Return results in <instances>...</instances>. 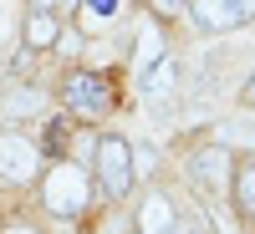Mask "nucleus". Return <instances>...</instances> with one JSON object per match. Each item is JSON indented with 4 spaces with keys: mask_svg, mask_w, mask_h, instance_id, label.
Returning <instances> with one entry per match:
<instances>
[{
    "mask_svg": "<svg viewBox=\"0 0 255 234\" xmlns=\"http://www.w3.org/2000/svg\"><path fill=\"white\" fill-rule=\"evenodd\" d=\"M46 112V92L31 87V81H15V87H5V97H0V127H15L26 117H41Z\"/></svg>",
    "mask_w": 255,
    "mask_h": 234,
    "instance_id": "6",
    "label": "nucleus"
},
{
    "mask_svg": "<svg viewBox=\"0 0 255 234\" xmlns=\"http://www.w3.org/2000/svg\"><path fill=\"white\" fill-rule=\"evenodd\" d=\"M179 77H184V67H179V56H158L153 67H148L143 77H138V92L148 97V102H163V97H174L179 92Z\"/></svg>",
    "mask_w": 255,
    "mask_h": 234,
    "instance_id": "8",
    "label": "nucleus"
},
{
    "mask_svg": "<svg viewBox=\"0 0 255 234\" xmlns=\"http://www.w3.org/2000/svg\"><path fill=\"white\" fill-rule=\"evenodd\" d=\"M240 10H245V15H255V0H240Z\"/></svg>",
    "mask_w": 255,
    "mask_h": 234,
    "instance_id": "19",
    "label": "nucleus"
},
{
    "mask_svg": "<svg viewBox=\"0 0 255 234\" xmlns=\"http://www.w3.org/2000/svg\"><path fill=\"white\" fill-rule=\"evenodd\" d=\"M36 173H41V148L31 138H20L15 127H0V178L26 188L36 183Z\"/></svg>",
    "mask_w": 255,
    "mask_h": 234,
    "instance_id": "4",
    "label": "nucleus"
},
{
    "mask_svg": "<svg viewBox=\"0 0 255 234\" xmlns=\"http://www.w3.org/2000/svg\"><path fill=\"white\" fill-rule=\"evenodd\" d=\"M61 102H67L72 112H82V117H102L113 107V87L97 72H77V77H67V87H61Z\"/></svg>",
    "mask_w": 255,
    "mask_h": 234,
    "instance_id": "5",
    "label": "nucleus"
},
{
    "mask_svg": "<svg viewBox=\"0 0 255 234\" xmlns=\"http://www.w3.org/2000/svg\"><path fill=\"white\" fill-rule=\"evenodd\" d=\"M0 234H41V229H36V224H20V219H10V224L0 229Z\"/></svg>",
    "mask_w": 255,
    "mask_h": 234,
    "instance_id": "17",
    "label": "nucleus"
},
{
    "mask_svg": "<svg viewBox=\"0 0 255 234\" xmlns=\"http://www.w3.org/2000/svg\"><path fill=\"white\" fill-rule=\"evenodd\" d=\"M240 102H245V107H255V72H250V81L240 87Z\"/></svg>",
    "mask_w": 255,
    "mask_h": 234,
    "instance_id": "18",
    "label": "nucleus"
},
{
    "mask_svg": "<svg viewBox=\"0 0 255 234\" xmlns=\"http://www.w3.org/2000/svg\"><path fill=\"white\" fill-rule=\"evenodd\" d=\"M189 178H194L209 199H225L230 194V178H235V153L230 143H204L189 153Z\"/></svg>",
    "mask_w": 255,
    "mask_h": 234,
    "instance_id": "3",
    "label": "nucleus"
},
{
    "mask_svg": "<svg viewBox=\"0 0 255 234\" xmlns=\"http://www.w3.org/2000/svg\"><path fill=\"white\" fill-rule=\"evenodd\" d=\"M133 173H158V153H153V148H133Z\"/></svg>",
    "mask_w": 255,
    "mask_h": 234,
    "instance_id": "15",
    "label": "nucleus"
},
{
    "mask_svg": "<svg viewBox=\"0 0 255 234\" xmlns=\"http://www.w3.org/2000/svg\"><path fill=\"white\" fill-rule=\"evenodd\" d=\"M148 5H153V15L174 20V15H184V5H189V0H148Z\"/></svg>",
    "mask_w": 255,
    "mask_h": 234,
    "instance_id": "16",
    "label": "nucleus"
},
{
    "mask_svg": "<svg viewBox=\"0 0 255 234\" xmlns=\"http://www.w3.org/2000/svg\"><path fill=\"white\" fill-rule=\"evenodd\" d=\"M133 41H138V77H143V72H148V67H153V61H158V56H163V36H158L153 26H143V31H138Z\"/></svg>",
    "mask_w": 255,
    "mask_h": 234,
    "instance_id": "13",
    "label": "nucleus"
},
{
    "mask_svg": "<svg viewBox=\"0 0 255 234\" xmlns=\"http://www.w3.org/2000/svg\"><path fill=\"white\" fill-rule=\"evenodd\" d=\"M51 41H61L56 15H51V10H31V15H26V46H31V51H46Z\"/></svg>",
    "mask_w": 255,
    "mask_h": 234,
    "instance_id": "11",
    "label": "nucleus"
},
{
    "mask_svg": "<svg viewBox=\"0 0 255 234\" xmlns=\"http://www.w3.org/2000/svg\"><path fill=\"white\" fill-rule=\"evenodd\" d=\"M92 173H97V183H102V194L108 199H128L133 194V143L128 138H118V133H108V138H97V148H92Z\"/></svg>",
    "mask_w": 255,
    "mask_h": 234,
    "instance_id": "2",
    "label": "nucleus"
},
{
    "mask_svg": "<svg viewBox=\"0 0 255 234\" xmlns=\"http://www.w3.org/2000/svg\"><path fill=\"white\" fill-rule=\"evenodd\" d=\"M189 15L199 20L204 31H235V26H245V10H240V0H189Z\"/></svg>",
    "mask_w": 255,
    "mask_h": 234,
    "instance_id": "7",
    "label": "nucleus"
},
{
    "mask_svg": "<svg viewBox=\"0 0 255 234\" xmlns=\"http://www.w3.org/2000/svg\"><path fill=\"white\" fill-rule=\"evenodd\" d=\"M230 199L235 209L255 224V163H235V178H230Z\"/></svg>",
    "mask_w": 255,
    "mask_h": 234,
    "instance_id": "10",
    "label": "nucleus"
},
{
    "mask_svg": "<svg viewBox=\"0 0 255 234\" xmlns=\"http://www.w3.org/2000/svg\"><path fill=\"white\" fill-rule=\"evenodd\" d=\"M67 143H72L67 117H51V122H46V153H51V158H61V153H67Z\"/></svg>",
    "mask_w": 255,
    "mask_h": 234,
    "instance_id": "14",
    "label": "nucleus"
},
{
    "mask_svg": "<svg viewBox=\"0 0 255 234\" xmlns=\"http://www.w3.org/2000/svg\"><path fill=\"white\" fill-rule=\"evenodd\" d=\"M82 5V20L97 31V26H108V20H118L123 15V0H77Z\"/></svg>",
    "mask_w": 255,
    "mask_h": 234,
    "instance_id": "12",
    "label": "nucleus"
},
{
    "mask_svg": "<svg viewBox=\"0 0 255 234\" xmlns=\"http://www.w3.org/2000/svg\"><path fill=\"white\" fill-rule=\"evenodd\" d=\"M133 219H138V234H179V214L163 194H148Z\"/></svg>",
    "mask_w": 255,
    "mask_h": 234,
    "instance_id": "9",
    "label": "nucleus"
},
{
    "mask_svg": "<svg viewBox=\"0 0 255 234\" xmlns=\"http://www.w3.org/2000/svg\"><path fill=\"white\" fill-rule=\"evenodd\" d=\"M41 204H46V214L56 219H82V209L92 204V178H87V168H77V163H51L46 168V178H41Z\"/></svg>",
    "mask_w": 255,
    "mask_h": 234,
    "instance_id": "1",
    "label": "nucleus"
}]
</instances>
